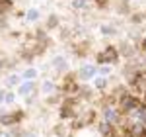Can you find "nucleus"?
I'll use <instances>...</instances> for the list:
<instances>
[{"label": "nucleus", "mask_w": 146, "mask_h": 137, "mask_svg": "<svg viewBox=\"0 0 146 137\" xmlns=\"http://www.w3.org/2000/svg\"><path fill=\"white\" fill-rule=\"evenodd\" d=\"M80 108H82V102L78 98H62V102L58 104V118L62 122H70L72 118H76Z\"/></svg>", "instance_id": "nucleus-1"}, {"label": "nucleus", "mask_w": 146, "mask_h": 137, "mask_svg": "<svg viewBox=\"0 0 146 137\" xmlns=\"http://www.w3.org/2000/svg\"><path fill=\"white\" fill-rule=\"evenodd\" d=\"M121 61V55H119V49L117 45H113V43H107V45L103 47L101 51H98V55H96V63H98V67L100 65H117Z\"/></svg>", "instance_id": "nucleus-2"}, {"label": "nucleus", "mask_w": 146, "mask_h": 137, "mask_svg": "<svg viewBox=\"0 0 146 137\" xmlns=\"http://www.w3.org/2000/svg\"><path fill=\"white\" fill-rule=\"evenodd\" d=\"M142 106L140 102V96H136V94H125L123 98H119V102H117V110H119V114L121 116H131L133 112H136L138 108Z\"/></svg>", "instance_id": "nucleus-3"}, {"label": "nucleus", "mask_w": 146, "mask_h": 137, "mask_svg": "<svg viewBox=\"0 0 146 137\" xmlns=\"http://www.w3.org/2000/svg\"><path fill=\"white\" fill-rule=\"evenodd\" d=\"M70 51L78 59H86L88 53L92 51V39H80V41H72L70 43Z\"/></svg>", "instance_id": "nucleus-4"}, {"label": "nucleus", "mask_w": 146, "mask_h": 137, "mask_svg": "<svg viewBox=\"0 0 146 137\" xmlns=\"http://www.w3.org/2000/svg\"><path fill=\"white\" fill-rule=\"evenodd\" d=\"M98 77V65H82V67L76 71V79L80 82H88V80H94Z\"/></svg>", "instance_id": "nucleus-5"}, {"label": "nucleus", "mask_w": 146, "mask_h": 137, "mask_svg": "<svg viewBox=\"0 0 146 137\" xmlns=\"http://www.w3.org/2000/svg\"><path fill=\"white\" fill-rule=\"evenodd\" d=\"M101 120L117 127V126H119V120H121V114H119V110H117V108L107 106V108H101Z\"/></svg>", "instance_id": "nucleus-6"}, {"label": "nucleus", "mask_w": 146, "mask_h": 137, "mask_svg": "<svg viewBox=\"0 0 146 137\" xmlns=\"http://www.w3.org/2000/svg\"><path fill=\"white\" fill-rule=\"evenodd\" d=\"M117 49H119V55H121V57H125L127 61H131V59L136 55V45L133 43V41H129V39L121 41V43L117 45Z\"/></svg>", "instance_id": "nucleus-7"}, {"label": "nucleus", "mask_w": 146, "mask_h": 137, "mask_svg": "<svg viewBox=\"0 0 146 137\" xmlns=\"http://www.w3.org/2000/svg\"><path fill=\"white\" fill-rule=\"evenodd\" d=\"M35 90H37V82L35 80H23L22 84L18 86V96L27 98V96H33Z\"/></svg>", "instance_id": "nucleus-8"}, {"label": "nucleus", "mask_w": 146, "mask_h": 137, "mask_svg": "<svg viewBox=\"0 0 146 137\" xmlns=\"http://www.w3.org/2000/svg\"><path fill=\"white\" fill-rule=\"evenodd\" d=\"M51 67H53V71L55 73H68V61L62 55H55V57L51 59Z\"/></svg>", "instance_id": "nucleus-9"}, {"label": "nucleus", "mask_w": 146, "mask_h": 137, "mask_svg": "<svg viewBox=\"0 0 146 137\" xmlns=\"http://www.w3.org/2000/svg\"><path fill=\"white\" fill-rule=\"evenodd\" d=\"M98 133L101 137H117V127L101 120V122H98Z\"/></svg>", "instance_id": "nucleus-10"}, {"label": "nucleus", "mask_w": 146, "mask_h": 137, "mask_svg": "<svg viewBox=\"0 0 146 137\" xmlns=\"http://www.w3.org/2000/svg\"><path fill=\"white\" fill-rule=\"evenodd\" d=\"M109 84H111V82H109V77H100V75H98V77L94 79V90L98 92V94H100V92H105L109 88Z\"/></svg>", "instance_id": "nucleus-11"}, {"label": "nucleus", "mask_w": 146, "mask_h": 137, "mask_svg": "<svg viewBox=\"0 0 146 137\" xmlns=\"http://www.w3.org/2000/svg\"><path fill=\"white\" fill-rule=\"evenodd\" d=\"M60 28V16L58 14H49L47 16V22H45V30L47 32H53V30H58Z\"/></svg>", "instance_id": "nucleus-12"}, {"label": "nucleus", "mask_w": 146, "mask_h": 137, "mask_svg": "<svg viewBox=\"0 0 146 137\" xmlns=\"http://www.w3.org/2000/svg\"><path fill=\"white\" fill-rule=\"evenodd\" d=\"M100 34L103 35V37H115V35L119 34V30H117L115 24H101L100 26Z\"/></svg>", "instance_id": "nucleus-13"}, {"label": "nucleus", "mask_w": 146, "mask_h": 137, "mask_svg": "<svg viewBox=\"0 0 146 137\" xmlns=\"http://www.w3.org/2000/svg\"><path fill=\"white\" fill-rule=\"evenodd\" d=\"M53 133H55L56 137H68L72 131H70V126H68V124H55Z\"/></svg>", "instance_id": "nucleus-14"}, {"label": "nucleus", "mask_w": 146, "mask_h": 137, "mask_svg": "<svg viewBox=\"0 0 146 137\" xmlns=\"http://www.w3.org/2000/svg\"><path fill=\"white\" fill-rule=\"evenodd\" d=\"M4 84H6L8 88H12V86H20V84H22V77L16 75V73H10V75L4 79Z\"/></svg>", "instance_id": "nucleus-15"}, {"label": "nucleus", "mask_w": 146, "mask_h": 137, "mask_svg": "<svg viewBox=\"0 0 146 137\" xmlns=\"http://www.w3.org/2000/svg\"><path fill=\"white\" fill-rule=\"evenodd\" d=\"M39 18H41V12H39V8H29V10L25 12V22L35 24V22H39Z\"/></svg>", "instance_id": "nucleus-16"}, {"label": "nucleus", "mask_w": 146, "mask_h": 137, "mask_svg": "<svg viewBox=\"0 0 146 137\" xmlns=\"http://www.w3.org/2000/svg\"><path fill=\"white\" fill-rule=\"evenodd\" d=\"M62 98H64V96H62L60 92H53V94H49V96H47L45 104H47V106H58V104L62 102Z\"/></svg>", "instance_id": "nucleus-17"}, {"label": "nucleus", "mask_w": 146, "mask_h": 137, "mask_svg": "<svg viewBox=\"0 0 146 137\" xmlns=\"http://www.w3.org/2000/svg\"><path fill=\"white\" fill-rule=\"evenodd\" d=\"M14 10V0H0V16H8Z\"/></svg>", "instance_id": "nucleus-18"}, {"label": "nucleus", "mask_w": 146, "mask_h": 137, "mask_svg": "<svg viewBox=\"0 0 146 137\" xmlns=\"http://www.w3.org/2000/svg\"><path fill=\"white\" fill-rule=\"evenodd\" d=\"M20 77H22L23 80H35L37 77H39V71H37L35 67H27L22 75H20Z\"/></svg>", "instance_id": "nucleus-19"}, {"label": "nucleus", "mask_w": 146, "mask_h": 137, "mask_svg": "<svg viewBox=\"0 0 146 137\" xmlns=\"http://www.w3.org/2000/svg\"><path fill=\"white\" fill-rule=\"evenodd\" d=\"M117 14H123V16L131 14V0H119L117 2Z\"/></svg>", "instance_id": "nucleus-20"}, {"label": "nucleus", "mask_w": 146, "mask_h": 137, "mask_svg": "<svg viewBox=\"0 0 146 137\" xmlns=\"http://www.w3.org/2000/svg\"><path fill=\"white\" fill-rule=\"evenodd\" d=\"M41 92L47 94V96L53 94V92H56V82H55V80H45V82L41 84Z\"/></svg>", "instance_id": "nucleus-21"}, {"label": "nucleus", "mask_w": 146, "mask_h": 137, "mask_svg": "<svg viewBox=\"0 0 146 137\" xmlns=\"http://www.w3.org/2000/svg\"><path fill=\"white\" fill-rule=\"evenodd\" d=\"M70 6H72V10H86L88 8V0H72Z\"/></svg>", "instance_id": "nucleus-22"}, {"label": "nucleus", "mask_w": 146, "mask_h": 137, "mask_svg": "<svg viewBox=\"0 0 146 137\" xmlns=\"http://www.w3.org/2000/svg\"><path fill=\"white\" fill-rule=\"evenodd\" d=\"M111 71H113V67H109V65H100V67H98V75H100V77H109Z\"/></svg>", "instance_id": "nucleus-23"}, {"label": "nucleus", "mask_w": 146, "mask_h": 137, "mask_svg": "<svg viewBox=\"0 0 146 137\" xmlns=\"http://www.w3.org/2000/svg\"><path fill=\"white\" fill-rule=\"evenodd\" d=\"M129 20H131V24H142V22H144V18H142V14H138V12H131V16H129Z\"/></svg>", "instance_id": "nucleus-24"}, {"label": "nucleus", "mask_w": 146, "mask_h": 137, "mask_svg": "<svg viewBox=\"0 0 146 137\" xmlns=\"http://www.w3.org/2000/svg\"><path fill=\"white\" fill-rule=\"evenodd\" d=\"M16 102V92H6V96H4V104H6V106H12V104Z\"/></svg>", "instance_id": "nucleus-25"}, {"label": "nucleus", "mask_w": 146, "mask_h": 137, "mask_svg": "<svg viewBox=\"0 0 146 137\" xmlns=\"http://www.w3.org/2000/svg\"><path fill=\"white\" fill-rule=\"evenodd\" d=\"M94 2H96V6L101 8V10H105V8L109 6V0H94Z\"/></svg>", "instance_id": "nucleus-26"}, {"label": "nucleus", "mask_w": 146, "mask_h": 137, "mask_svg": "<svg viewBox=\"0 0 146 137\" xmlns=\"http://www.w3.org/2000/svg\"><path fill=\"white\" fill-rule=\"evenodd\" d=\"M140 51H142V53H146V37H142V39H140Z\"/></svg>", "instance_id": "nucleus-27"}, {"label": "nucleus", "mask_w": 146, "mask_h": 137, "mask_svg": "<svg viewBox=\"0 0 146 137\" xmlns=\"http://www.w3.org/2000/svg\"><path fill=\"white\" fill-rule=\"evenodd\" d=\"M4 96H6V90H0V104H4Z\"/></svg>", "instance_id": "nucleus-28"}, {"label": "nucleus", "mask_w": 146, "mask_h": 137, "mask_svg": "<svg viewBox=\"0 0 146 137\" xmlns=\"http://www.w3.org/2000/svg\"><path fill=\"white\" fill-rule=\"evenodd\" d=\"M4 61L6 59H0V73H4Z\"/></svg>", "instance_id": "nucleus-29"}, {"label": "nucleus", "mask_w": 146, "mask_h": 137, "mask_svg": "<svg viewBox=\"0 0 146 137\" xmlns=\"http://www.w3.org/2000/svg\"><path fill=\"white\" fill-rule=\"evenodd\" d=\"M23 137H37V135H35V133H29V131H25V133H23Z\"/></svg>", "instance_id": "nucleus-30"}, {"label": "nucleus", "mask_w": 146, "mask_h": 137, "mask_svg": "<svg viewBox=\"0 0 146 137\" xmlns=\"http://www.w3.org/2000/svg\"><path fill=\"white\" fill-rule=\"evenodd\" d=\"M68 137H76V135H74V133H70V135H68Z\"/></svg>", "instance_id": "nucleus-31"}, {"label": "nucleus", "mask_w": 146, "mask_h": 137, "mask_svg": "<svg viewBox=\"0 0 146 137\" xmlns=\"http://www.w3.org/2000/svg\"><path fill=\"white\" fill-rule=\"evenodd\" d=\"M142 18H144V20H146V12H144V14H142Z\"/></svg>", "instance_id": "nucleus-32"}]
</instances>
